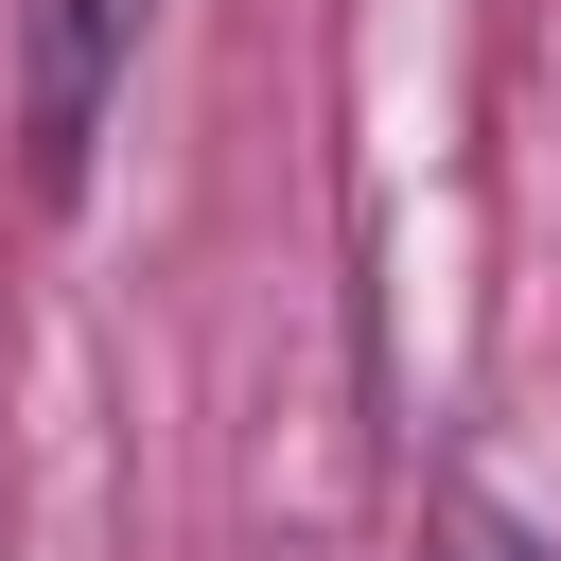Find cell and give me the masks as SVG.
I'll use <instances>...</instances> for the list:
<instances>
[{
	"label": "cell",
	"mask_w": 561,
	"mask_h": 561,
	"mask_svg": "<svg viewBox=\"0 0 561 561\" xmlns=\"http://www.w3.org/2000/svg\"><path fill=\"white\" fill-rule=\"evenodd\" d=\"M140 35H158V0H18V175H35V210L88 193V140L140 70Z\"/></svg>",
	"instance_id": "6da1fadb"
},
{
	"label": "cell",
	"mask_w": 561,
	"mask_h": 561,
	"mask_svg": "<svg viewBox=\"0 0 561 561\" xmlns=\"http://www.w3.org/2000/svg\"><path fill=\"white\" fill-rule=\"evenodd\" d=\"M438 561H543V543H526L508 508H473V491H456V508H438Z\"/></svg>",
	"instance_id": "7a4b0ae2"
}]
</instances>
